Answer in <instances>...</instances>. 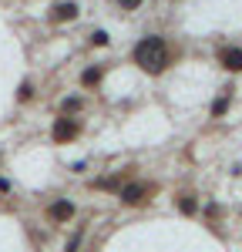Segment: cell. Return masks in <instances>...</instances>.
<instances>
[{
	"label": "cell",
	"mask_w": 242,
	"mask_h": 252,
	"mask_svg": "<svg viewBox=\"0 0 242 252\" xmlns=\"http://www.w3.org/2000/svg\"><path fill=\"white\" fill-rule=\"evenodd\" d=\"M131 61L138 64L148 78H161V74L172 67L175 51H172L168 37H161V34H145V37L131 47Z\"/></svg>",
	"instance_id": "6da1fadb"
},
{
	"label": "cell",
	"mask_w": 242,
	"mask_h": 252,
	"mask_svg": "<svg viewBox=\"0 0 242 252\" xmlns=\"http://www.w3.org/2000/svg\"><path fill=\"white\" fill-rule=\"evenodd\" d=\"M155 195H158V185H155V182H148V178H131V182H124V189L118 192V202L124 209H145V205H151Z\"/></svg>",
	"instance_id": "7a4b0ae2"
},
{
	"label": "cell",
	"mask_w": 242,
	"mask_h": 252,
	"mask_svg": "<svg viewBox=\"0 0 242 252\" xmlns=\"http://www.w3.org/2000/svg\"><path fill=\"white\" fill-rule=\"evenodd\" d=\"M81 131H84L81 118L58 115V118H54V125H51V141H54V145H71V141H78V138H81Z\"/></svg>",
	"instance_id": "3957f363"
},
{
	"label": "cell",
	"mask_w": 242,
	"mask_h": 252,
	"mask_svg": "<svg viewBox=\"0 0 242 252\" xmlns=\"http://www.w3.org/2000/svg\"><path fill=\"white\" fill-rule=\"evenodd\" d=\"M47 222L51 225H67V222H74V215H78V205L71 202V198H54V202H47Z\"/></svg>",
	"instance_id": "277c9868"
},
{
	"label": "cell",
	"mask_w": 242,
	"mask_h": 252,
	"mask_svg": "<svg viewBox=\"0 0 242 252\" xmlns=\"http://www.w3.org/2000/svg\"><path fill=\"white\" fill-rule=\"evenodd\" d=\"M215 61L225 74H242V47L239 44H222L215 47Z\"/></svg>",
	"instance_id": "5b68a950"
},
{
	"label": "cell",
	"mask_w": 242,
	"mask_h": 252,
	"mask_svg": "<svg viewBox=\"0 0 242 252\" xmlns=\"http://www.w3.org/2000/svg\"><path fill=\"white\" fill-rule=\"evenodd\" d=\"M81 17L78 0H58L51 10H47V24H71V20Z\"/></svg>",
	"instance_id": "8992f818"
},
{
	"label": "cell",
	"mask_w": 242,
	"mask_h": 252,
	"mask_svg": "<svg viewBox=\"0 0 242 252\" xmlns=\"http://www.w3.org/2000/svg\"><path fill=\"white\" fill-rule=\"evenodd\" d=\"M128 172H135V168H121V172H115V175L94 178L91 189H94V192H115V195H118L121 189H124V182H131V175H128Z\"/></svg>",
	"instance_id": "52a82bcc"
},
{
	"label": "cell",
	"mask_w": 242,
	"mask_h": 252,
	"mask_svg": "<svg viewBox=\"0 0 242 252\" xmlns=\"http://www.w3.org/2000/svg\"><path fill=\"white\" fill-rule=\"evenodd\" d=\"M175 209H179V215H185V219H195V215L202 212V198H199V192H179L175 195Z\"/></svg>",
	"instance_id": "ba28073f"
},
{
	"label": "cell",
	"mask_w": 242,
	"mask_h": 252,
	"mask_svg": "<svg viewBox=\"0 0 242 252\" xmlns=\"http://www.w3.org/2000/svg\"><path fill=\"white\" fill-rule=\"evenodd\" d=\"M101 81H104V67H101V64H88V67L81 71V88H84V91L101 88Z\"/></svg>",
	"instance_id": "9c48e42d"
},
{
	"label": "cell",
	"mask_w": 242,
	"mask_h": 252,
	"mask_svg": "<svg viewBox=\"0 0 242 252\" xmlns=\"http://www.w3.org/2000/svg\"><path fill=\"white\" fill-rule=\"evenodd\" d=\"M229 108H232V88H225L219 97H212V104H209V118H225V115H229Z\"/></svg>",
	"instance_id": "30bf717a"
},
{
	"label": "cell",
	"mask_w": 242,
	"mask_h": 252,
	"mask_svg": "<svg viewBox=\"0 0 242 252\" xmlns=\"http://www.w3.org/2000/svg\"><path fill=\"white\" fill-rule=\"evenodd\" d=\"M81 111H84V97H81V94H67V97H60V115L78 118Z\"/></svg>",
	"instance_id": "8fae6325"
},
{
	"label": "cell",
	"mask_w": 242,
	"mask_h": 252,
	"mask_svg": "<svg viewBox=\"0 0 242 252\" xmlns=\"http://www.w3.org/2000/svg\"><path fill=\"white\" fill-rule=\"evenodd\" d=\"M17 104H27V101H34V81H20L17 84Z\"/></svg>",
	"instance_id": "7c38bea8"
},
{
	"label": "cell",
	"mask_w": 242,
	"mask_h": 252,
	"mask_svg": "<svg viewBox=\"0 0 242 252\" xmlns=\"http://www.w3.org/2000/svg\"><path fill=\"white\" fill-rule=\"evenodd\" d=\"M84 235H88V229L81 225L78 232H74L71 239H67V242H64V252H81V242H84Z\"/></svg>",
	"instance_id": "4fadbf2b"
},
{
	"label": "cell",
	"mask_w": 242,
	"mask_h": 252,
	"mask_svg": "<svg viewBox=\"0 0 242 252\" xmlns=\"http://www.w3.org/2000/svg\"><path fill=\"white\" fill-rule=\"evenodd\" d=\"M88 44H91V47H108V44H111V34H108V31H91V34H88Z\"/></svg>",
	"instance_id": "5bb4252c"
},
{
	"label": "cell",
	"mask_w": 242,
	"mask_h": 252,
	"mask_svg": "<svg viewBox=\"0 0 242 252\" xmlns=\"http://www.w3.org/2000/svg\"><path fill=\"white\" fill-rule=\"evenodd\" d=\"M219 219H222V209L215 205V202H209V205H205V222L215 229V222H219Z\"/></svg>",
	"instance_id": "9a60e30c"
},
{
	"label": "cell",
	"mask_w": 242,
	"mask_h": 252,
	"mask_svg": "<svg viewBox=\"0 0 242 252\" xmlns=\"http://www.w3.org/2000/svg\"><path fill=\"white\" fill-rule=\"evenodd\" d=\"M115 3H118V7L124 10V14H131V10H138V7L145 3V0H115Z\"/></svg>",
	"instance_id": "2e32d148"
},
{
	"label": "cell",
	"mask_w": 242,
	"mask_h": 252,
	"mask_svg": "<svg viewBox=\"0 0 242 252\" xmlns=\"http://www.w3.org/2000/svg\"><path fill=\"white\" fill-rule=\"evenodd\" d=\"M0 192H10V178H3V175H0Z\"/></svg>",
	"instance_id": "e0dca14e"
},
{
	"label": "cell",
	"mask_w": 242,
	"mask_h": 252,
	"mask_svg": "<svg viewBox=\"0 0 242 252\" xmlns=\"http://www.w3.org/2000/svg\"><path fill=\"white\" fill-rule=\"evenodd\" d=\"M0 165H3V155H0Z\"/></svg>",
	"instance_id": "ac0fdd59"
},
{
	"label": "cell",
	"mask_w": 242,
	"mask_h": 252,
	"mask_svg": "<svg viewBox=\"0 0 242 252\" xmlns=\"http://www.w3.org/2000/svg\"><path fill=\"white\" fill-rule=\"evenodd\" d=\"M175 3H179V0H175Z\"/></svg>",
	"instance_id": "d6986e66"
}]
</instances>
